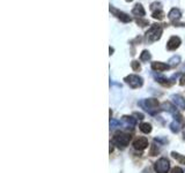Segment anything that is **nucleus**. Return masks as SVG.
Wrapping results in <instances>:
<instances>
[{
	"instance_id": "obj_20",
	"label": "nucleus",
	"mask_w": 185,
	"mask_h": 173,
	"mask_svg": "<svg viewBox=\"0 0 185 173\" xmlns=\"http://www.w3.org/2000/svg\"><path fill=\"white\" fill-rule=\"evenodd\" d=\"M179 61H181V58H179V56L172 57L171 59L169 60V66H177L178 64H179Z\"/></svg>"
},
{
	"instance_id": "obj_16",
	"label": "nucleus",
	"mask_w": 185,
	"mask_h": 173,
	"mask_svg": "<svg viewBox=\"0 0 185 173\" xmlns=\"http://www.w3.org/2000/svg\"><path fill=\"white\" fill-rule=\"evenodd\" d=\"M170 130H171L172 133H178L179 130H181V122H178V121H174L170 124Z\"/></svg>"
},
{
	"instance_id": "obj_5",
	"label": "nucleus",
	"mask_w": 185,
	"mask_h": 173,
	"mask_svg": "<svg viewBox=\"0 0 185 173\" xmlns=\"http://www.w3.org/2000/svg\"><path fill=\"white\" fill-rule=\"evenodd\" d=\"M139 105L142 106V108H145V110H147V111L152 112L153 110H155V108L159 106V102H157V99H155V98H149V99L140 100V102H139Z\"/></svg>"
},
{
	"instance_id": "obj_1",
	"label": "nucleus",
	"mask_w": 185,
	"mask_h": 173,
	"mask_svg": "<svg viewBox=\"0 0 185 173\" xmlns=\"http://www.w3.org/2000/svg\"><path fill=\"white\" fill-rule=\"evenodd\" d=\"M162 26L161 24H153L150 27L148 31L146 32V42L147 43H154L156 40H159L162 36Z\"/></svg>"
},
{
	"instance_id": "obj_3",
	"label": "nucleus",
	"mask_w": 185,
	"mask_h": 173,
	"mask_svg": "<svg viewBox=\"0 0 185 173\" xmlns=\"http://www.w3.org/2000/svg\"><path fill=\"white\" fill-rule=\"evenodd\" d=\"M125 81H126V83H127L131 88H133V89L140 88V86H142V84H144V80H142V78L138 76V75H133V74L132 75L126 76V78H125Z\"/></svg>"
},
{
	"instance_id": "obj_8",
	"label": "nucleus",
	"mask_w": 185,
	"mask_h": 173,
	"mask_svg": "<svg viewBox=\"0 0 185 173\" xmlns=\"http://www.w3.org/2000/svg\"><path fill=\"white\" fill-rule=\"evenodd\" d=\"M133 146L136 149H139V150H144L146 148L148 147V140L146 137H138L134 140L133 142Z\"/></svg>"
},
{
	"instance_id": "obj_17",
	"label": "nucleus",
	"mask_w": 185,
	"mask_h": 173,
	"mask_svg": "<svg viewBox=\"0 0 185 173\" xmlns=\"http://www.w3.org/2000/svg\"><path fill=\"white\" fill-rule=\"evenodd\" d=\"M171 155H172V157H174V158H175L176 160H178L181 164H185V156L179 155L178 152H175V151H172Z\"/></svg>"
},
{
	"instance_id": "obj_9",
	"label": "nucleus",
	"mask_w": 185,
	"mask_h": 173,
	"mask_svg": "<svg viewBox=\"0 0 185 173\" xmlns=\"http://www.w3.org/2000/svg\"><path fill=\"white\" fill-rule=\"evenodd\" d=\"M172 103L176 105L179 110H185V99L179 95H172L171 96Z\"/></svg>"
},
{
	"instance_id": "obj_19",
	"label": "nucleus",
	"mask_w": 185,
	"mask_h": 173,
	"mask_svg": "<svg viewBox=\"0 0 185 173\" xmlns=\"http://www.w3.org/2000/svg\"><path fill=\"white\" fill-rule=\"evenodd\" d=\"M152 58V56H150V53L147 50H145V51H142V53H141L140 56V60L141 61H148Z\"/></svg>"
},
{
	"instance_id": "obj_4",
	"label": "nucleus",
	"mask_w": 185,
	"mask_h": 173,
	"mask_svg": "<svg viewBox=\"0 0 185 173\" xmlns=\"http://www.w3.org/2000/svg\"><path fill=\"white\" fill-rule=\"evenodd\" d=\"M170 167V163L167 158H160L154 164V169L157 173H168Z\"/></svg>"
},
{
	"instance_id": "obj_15",
	"label": "nucleus",
	"mask_w": 185,
	"mask_h": 173,
	"mask_svg": "<svg viewBox=\"0 0 185 173\" xmlns=\"http://www.w3.org/2000/svg\"><path fill=\"white\" fill-rule=\"evenodd\" d=\"M139 127H140V130L142 132V133L148 134V133L152 132V126H150V124H148V122H142Z\"/></svg>"
},
{
	"instance_id": "obj_11",
	"label": "nucleus",
	"mask_w": 185,
	"mask_h": 173,
	"mask_svg": "<svg viewBox=\"0 0 185 173\" xmlns=\"http://www.w3.org/2000/svg\"><path fill=\"white\" fill-rule=\"evenodd\" d=\"M181 16H182V13L178 8H172L171 11L169 12V14H168L169 20L172 22H175V23H176V21H178V20L181 19Z\"/></svg>"
},
{
	"instance_id": "obj_6",
	"label": "nucleus",
	"mask_w": 185,
	"mask_h": 173,
	"mask_svg": "<svg viewBox=\"0 0 185 173\" xmlns=\"http://www.w3.org/2000/svg\"><path fill=\"white\" fill-rule=\"evenodd\" d=\"M110 12L115 16H117L120 20L122 22H124V23H128V22H131L132 21V19L130 17V15H127L126 13H124V12H120V11H118V9H116V8H114L112 6H110Z\"/></svg>"
},
{
	"instance_id": "obj_7",
	"label": "nucleus",
	"mask_w": 185,
	"mask_h": 173,
	"mask_svg": "<svg viewBox=\"0 0 185 173\" xmlns=\"http://www.w3.org/2000/svg\"><path fill=\"white\" fill-rule=\"evenodd\" d=\"M179 45H181V38L177 37V36H172L171 38L168 40L167 49L170 50V51H174V50L179 48Z\"/></svg>"
},
{
	"instance_id": "obj_27",
	"label": "nucleus",
	"mask_w": 185,
	"mask_h": 173,
	"mask_svg": "<svg viewBox=\"0 0 185 173\" xmlns=\"http://www.w3.org/2000/svg\"><path fill=\"white\" fill-rule=\"evenodd\" d=\"M179 84L181 86H184L185 84V73L182 75V78H181V82H179Z\"/></svg>"
},
{
	"instance_id": "obj_14",
	"label": "nucleus",
	"mask_w": 185,
	"mask_h": 173,
	"mask_svg": "<svg viewBox=\"0 0 185 173\" xmlns=\"http://www.w3.org/2000/svg\"><path fill=\"white\" fill-rule=\"evenodd\" d=\"M123 121L124 124L127 126V127H131V128H133L134 126H136V124H137V121H136V119L133 117H126V116H124L123 117Z\"/></svg>"
},
{
	"instance_id": "obj_23",
	"label": "nucleus",
	"mask_w": 185,
	"mask_h": 173,
	"mask_svg": "<svg viewBox=\"0 0 185 173\" xmlns=\"http://www.w3.org/2000/svg\"><path fill=\"white\" fill-rule=\"evenodd\" d=\"M137 23L139 24V26H141V27H145V26H147L149 22L147 21V20H141L140 17H139V19L137 20Z\"/></svg>"
},
{
	"instance_id": "obj_31",
	"label": "nucleus",
	"mask_w": 185,
	"mask_h": 173,
	"mask_svg": "<svg viewBox=\"0 0 185 173\" xmlns=\"http://www.w3.org/2000/svg\"><path fill=\"white\" fill-rule=\"evenodd\" d=\"M184 137H185V130H184Z\"/></svg>"
},
{
	"instance_id": "obj_10",
	"label": "nucleus",
	"mask_w": 185,
	"mask_h": 173,
	"mask_svg": "<svg viewBox=\"0 0 185 173\" xmlns=\"http://www.w3.org/2000/svg\"><path fill=\"white\" fill-rule=\"evenodd\" d=\"M170 68V66L168 64H164V62H160V61H155L152 64V69L155 70V72H164L167 69Z\"/></svg>"
},
{
	"instance_id": "obj_24",
	"label": "nucleus",
	"mask_w": 185,
	"mask_h": 173,
	"mask_svg": "<svg viewBox=\"0 0 185 173\" xmlns=\"http://www.w3.org/2000/svg\"><path fill=\"white\" fill-rule=\"evenodd\" d=\"M131 66H132L133 70H140V64L138 61H132Z\"/></svg>"
},
{
	"instance_id": "obj_26",
	"label": "nucleus",
	"mask_w": 185,
	"mask_h": 173,
	"mask_svg": "<svg viewBox=\"0 0 185 173\" xmlns=\"http://www.w3.org/2000/svg\"><path fill=\"white\" fill-rule=\"evenodd\" d=\"M171 173H184V171L181 167H174L171 171Z\"/></svg>"
},
{
	"instance_id": "obj_30",
	"label": "nucleus",
	"mask_w": 185,
	"mask_h": 173,
	"mask_svg": "<svg viewBox=\"0 0 185 173\" xmlns=\"http://www.w3.org/2000/svg\"><path fill=\"white\" fill-rule=\"evenodd\" d=\"M126 1H127V2H131V1H132V0H126Z\"/></svg>"
},
{
	"instance_id": "obj_12",
	"label": "nucleus",
	"mask_w": 185,
	"mask_h": 173,
	"mask_svg": "<svg viewBox=\"0 0 185 173\" xmlns=\"http://www.w3.org/2000/svg\"><path fill=\"white\" fill-rule=\"evenodd\" d=\"M132 14H133V15H136V16L144 17L146 15V11L144 9L142 5H141V4H137L136 6H134V8L132 9Z\"/></svg>"
},
{
	"instance_id": "obj_21",
	"label": "nucleus",
	"mask_w": 185,
	"mask_h": 173,
	"mask_svg": "<svg viewBox=\"0 0 185 173\" xmlns=\"http://www.w3.org/2000/svg\"><path fill=\"white\" fill-rule=\"evenodd\" d=\"M159 148L156 147V144H153L152 146V149H150V151H149V154H150V156H156L157 154H159Z\"/></svg>"
},
{
	"instance_id": "obj_29",
	"label": "nucleus",
	"mask_w": 185,
	"mask_h": 173,
	"mask_svg": "<svg viewBox=\"0 0 185 173\" xmlns=\"http://www.w3.org/2000/svg\"><path fill=\"white\" fill-rule=\"evenodd\" d=\"M112 52H114V49L110 48V54H112Z\"/></svg>"
},
{
	"instance_id": "obj_2",
	"label": "nucleus",
	"mask_w": 185,
	"mask_h": 173,
	"mask_svg": "<svg viewBox=\"0 0 185 173\" xmlns=\"http://www.w3.org/2000/svg\"><path fill=\"white\" fill-rule=\"evenodd\" d=\"M130 140H131V135L123 133V132H119V133H117L114 136V143L120 149H124V148L127 147V144L130 143Z\"/></svg>"
},
{
	"instance_id": "obj_22",
	"label": "nucleus",
	"mask_w": 185,
	"mask_h": 173,
	"mask_svg": "<svg viewBox=\"0 0 185 173\" xmlns=\"http://www.w3.org/2000/svg\"><path fill=\"white\" fill-rule=\"evenodd\" d=\"M120 125H122V124H120V121L114 120V119L110 121V127H111V128H116V127H119Z\"/></svg>"
},
{
	"instance_id": "obj_18",
	"label": "nucleus",
	"mask_w": 185,
	"mask_h": 173,
	"mask_svg": "<svg viewBox=\"0 0 185 173\" xmlns=\"http://www.w3.org/2000/svg\"><path fill=\"white\" fill-rule=\"evenodd\" d=\"M153 17L156 19V20H163V19H164V13H163L161 9L154 11V12H153Z\"/></svg>"
},
{
	"instance_id": "obj_25",
	"label": "nucleus",
	"mask_w": 185,
	"mask_h": 173,
	"mask_svg": "<svg viewBox=\"0 0 185 173\" xmlns=\"http://www.w3.org/2000/svg\"><path fill=\"white\" fill-rule=\"evenodd\" d=\"M150 9H153V11H157V9H161V4L160 2H154V4L150 5Z\"/></svg>"
},
{
	"instance_id": "obj_28",
	"label": "nucleus",
	"mask_w": 185,
	"mask_h": 173,
	"mask_svg": "<svg viewBox=\"0 0 185 173\" xmlns=\"http://www.w3.org/2000/svg\"><path fill=\"white\" fill-rule=\"evenodd\" d=\"M136 116H137V117L139 118V119H142V118H144V116H142L141 113H136Z\"/></svg>"
},
{
	"instance_id": "obj_13",
	"label": "nucleus",
	"mask_w": 185,
	"mask_h": 173,
	"mask_svg": "<svg viewBox=\"0 0 185 173\" xmlns=\"http://www.w3.org/2000/svg\"><path fill=\"white\" fill-rule=\"evenodd\" d=\"M161 108H162L163 111H168V112L172 113V114L177 112L176 108H175V106H174L171 103H169V102H164V103L161 105Z\"/></svg>"
}]
</instances>
